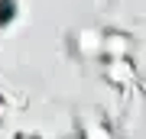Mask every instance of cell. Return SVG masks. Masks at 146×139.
Wrapping results in <instances>:
<instances>
[{
    "label": "cell",
    "instance_id": "6da1fadb",
    "mask_svg": "<svg viewBox=\"0 0 146 139\" xmlns=\"http://www.w3.org/2000/svg\"><path fill=\"white\" fill-rule=\"evenodd\" d=\"M75 49H78L84 58H104V32L81 29L78 36H75Z\"/></svg>",
    "mask_w": 146,
    "mask_h": 139
},
{
    "label": "cell",
    "instance_id": "5b68a950",
    "mask_svg": "<svg viewBox=\"0 0 146 139\" xmlns=\"http://www.w3.org/2000/svg\"><path fill=\"white\" fill-rule=\"evenodd\" d=\"M16 16V0H0V26H7Z\"/></svg>",
    "mask_w": 146,
    "mask_h": 139
},
{
    "label": "cell",
    "instance_id": "277c9868",
    "mask_svg": "<svg viewBox=\"0 0 146 139\" xmlns=\"http://www.w3.org/2000/svg\"><path fill=\"white\" fill-rule=\"evenodd\" d=\"M81 139H114V136H110V129H107L104 120L91 117V123H84V126H81Z\"/></svg>",
    "mask_w": 146,
    "mask_h": 139
},
{
    "label": "cell",
    "instance_id": "7a4b0ae2",
    "mask_svg": "<svg viewBox=\"0 0 146 139\" xmlns=\"http://www.w3.org/2000/svg\"><path fill=\"white\" fill-rule=\"evenodd\" d=\"M130 55V36L123 32H104V62H120Z\"/></svg>",
    "mask_w": 146,
    "mask_h": 139
},
{
    "label": "cell",
    "instance_id": "3957f363",
    "mask_svg": "<svg viewBox=\"0 0 146 139\" xmlns=\"http://www.w3.org/2000/svg\"><path fill=\"white\" fill-rule=\"evenodd\" d=\"M107 78L114 84H127V81H133V68L127 58H120V62H107Z\"/></svg>",
    "mask_w": 146,
    "mask_h": 139
}]
</instances>
